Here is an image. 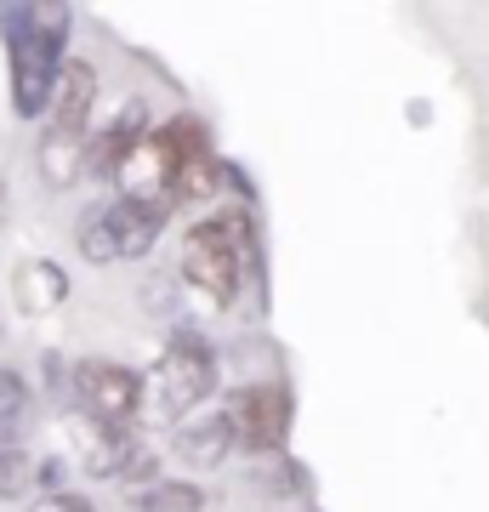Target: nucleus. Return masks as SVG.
I'll use <instances>...</instances> for the list:
<instances>
[{
    "label": "nucleus",
    "instance_id": "f257e3e1",
    "mask_svg": "<svg viewBox=\"0 0 489 512\" xmlns=\"http://www.w3.org/2000/svg\"><path fill=\"white\" fill-rule=\"evenodd\" d=\"M182 285L205 296L211 308H228L239 296V279L251 268V217L245 211H217L182 234Z\"/></svg>",
    "mask_w": 489,
    "mask_h": 512
},
{
    "label": "nucleus",
    "instance_id": "f03ea898",
    "mask_svg": "<svg viewBox=\"0 0 489 512\" xmlns=\"http://www.w3.org/2000/svg\"><path fill=\"white\" fill-rule=\"evenodd\" d=\"M91 103H97V69L86 57H63L57 86L46 97V137H40V177L52 188L80 183V154H86V126H91Z\"/></svg>",
    "mask_w": 489,
    "mask_h": 512
},
{
    "label": "nucleus",
    "instance_id": "7ed1b4c3",
    "mask_svg": "<svg viewBox=\"0 0 489 512\" xmlns=\"http://www.w3.org/2000/svg\"><path fill=\"white\" fill-rule=\"evenodd\" d=\"M63 35H69L63 6H23L12 18V109H18V120L46 114V97L63 69Z\"/></svg>",
    "mask_w": 489,
    "mask_h": 512
},
{
    "label": "nucleus",
    "instance_id": "20e7f679",
    "mask_svg": "<svg viewBox=\"0 0 489 512\" xmlns=\"http://www.w3.org/2000/svg\"><path fill=\"white\" fill-rule=\"evenodd\" d=\"M165 217H171V205L160 200H131V194H114V200L91 205L86 217H80V256L86 262H137V256L154 251V239L165 234Z\"/></svg>",
    "mask_w": 489,
    "mask_h": 512
},
{
    "label": "nucleus",
    "instance_id": "39448f33",
    "mask_svg": "<svg viewBox=\"0 0 489 512\" xmlns=\"http://www.w3.org/2000/svg\"><path fill=\"white\" fill-rule=\"evenodd\" d=\"M211 393H217V353H211V342L188 336V330L171 336V348L160 353V365H154V376L143 387L148 410L160 421H188Z\"/></svg>",
    "mask_w": 489,
    "mask_h": 512
},
{
    "label": "nucleus",
    "instance_id": "423d86ee",
    "mask_svg": "<svg viewBox=\"0 0 489 512\" xmlns=\"http://www.w3.org/2000/svg\"><path fill=\"white\" fill-rule=\"evenodd\" d=\"M222 421H228L234 450H245V456H273L290 433V393L279 382L234 387L228 404H222Z\"/></svg>",
    "mask_w": 489,
    "mask_h": 512
},
{
    "label": "nucleus",
    "instance_id": "0eeeda50",
    "mask_svg": "<svg viewBox=\"0 0 489 512\" xmlns=\"http://www.w3.org/2000/svg\"><path fill=\"white\" fill-rule=\"evenodd\" d=\"M74 404L86 421H103V427H126L137 410H143V376L114 359H80L74 365Z\"/></svg>",
    "mask_w": 489,
    "mask_h": 512
},
{
    "label": "nucleus",
    "instance_id": "6e6552de",
    "mask_svg": "<svg viewBox=\"0 0 489 512\" xmlns=\"http://www.w3.org/2000/svg\"><path fill=\"white\" fill-rule=\"evenodd\" d=\"M74 444H80V467L91 478H131V484H154V461L137 439H131V427H103V421H86L74 416Z\"/></svg>",
    "mask_w": 489,
    "mask_h": 512
},
{
    "label": "nucleus",
    "instance_id": "1a4fd4ad",
    "mask_svg": "<svg viewBox=\"0 0 489 512\" xmlns=\"http://www.w3.org/2000/svg\"><path fill=\"white\" fill-rule=\"evenodd\" d=\"M114 183H120V194H131V200L171 205V183H177V148H171V137L148 126L143 137H137V148L120 160Z\"/></svg>",
    "mask_w": 489,
    "mask_h": 512
},
{
    "label": "nucleus",
    "instance_id": "9d476101",
    "mask_svg": "<svg viewBox=\"0 0 489 512\" xmlns=\"http://www.w3.org/2000/svg\"><path fill=\"white\" fill-rule=\"evenodd\" d=\"M154 126L148 120V109L131 97V103H120V114H114L103 131H86V154H80V177H97V183H114V171H120V160H126L131 148H137V137Z\"/></svg>",
    "mask_w": 489,
    "mask_h": 512
},
{
    "label": "nucleus",
    "instance_id": "9b49d317",
    "mask_svg": "<svg viewBox=\"0 0 489 512\" xmlns=\"http://www.w3.org/2000/svg\"><path fill=\"white\" fill-rule=\"evenodd\" d=\"M12 296H18V308L29 313V319H46V313H57L63 302H69V274H63L57 262H46V256H35V262L18 268Z\"/></svg>",
    "mask_w": 489,
    "mask_h": 512
},
{
    "label": "nucleus",
    "instance_id": "f8f14e48",
    "mask_svg": "<svg viewBox=\"0 0 489 512\" xmlns=\"http://www.w3.org/2000/svg\"><path fill=\"white\" fill-rule=\"evenodd\" d=\"M228 450H234V439H228V421H222V410H211V416L182 421V427H177V456L188 461V467H200V473L222 467V461H228Z\"/></svg>",
    "mask_w": 489,
    "mask_h": 512
},
{
    "label": "nucleus",
    "instance_id": "ddd939ff",
    "mask_svg": "<svg viewBox=\"0 0 489 512\" xmlns=\"http://www.w3.org/2000/svg\"><path fill=\"white\" fill-rule=\"evenodd\" d=\"M131 512H205V495L182 478H154L131 490Z\"/></svg>",
    "mask_w": 489,
    "mask_h": 512
},
{
    "label": "nucleus",
    "instance_id": "4468645a",
    "mask_svg": "<svg viewBox=\"0 0 489 512\" xmlns=\"http://www.w3.org/2000/svg\"><path fill=\"white\" fill-rule=\"evenodd\" d=\"M23 421H29V387L18 370H0V450H18Z\"/></svg>",
    "mask_w": 489,
    "mask_h": 512
},
{
    "label": "nucleus",
    "instance_id": "2eb2a0df",
    "mask_svg": "<svg viewBox=\"0 0 489 512\" xmlns=\"http://www.w3.org/2000/svg\"><path fill=\"white\" fill-rule=\"evenodd\" d=\"M0 495H29V456L0 450Z\"/></svg>",
    "mask_w": 489,
    "mask_h": 512
},
{
    "label": "nucleus",
    "instance_id": "dca6fc26",
    "mask_svg": "<svg viewBox=\"0 0 489 512\" xmlns=\"http://www.w3.org/2000/svg\"><path fill=\"white\" fill-rule=\"evenodd\" d=\"M29 512H86V501H80V495L52 490V495H35V501H29Z\"/></svg>",
    "mask_w": 489,
    "mask_h": 512
},
{
    "label": "nucleus",
    "instance_id": "f3484780",
    "mask_svg": "<svg viewBox=\"0 0 489 512\" xmlns=\"http://www.w3.org/2000/svg\"><path fill=\"white\" fill-rule=\"evenodd\" d=\"M0 211H6V177H0Z\"/></svg>",
    "mask_w": 489,
    "mask_h": 512
}]
</instances>
